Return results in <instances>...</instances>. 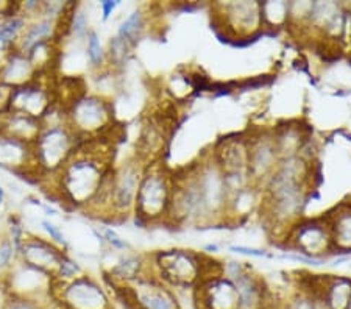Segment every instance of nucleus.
I'll list each match as a JSON object with an SVG mask.
<instances>
[{"instance_id": "22", "label": "nucleus", "mask_w": 351, "mask_h": 309, "mask_svg": "<svg viewBox=\"0 0 351 309\" xmlns=\"http://www.w3.org/2000/svg\"><path fill=\"white\" fill-rule=\"evenodd\" d=\"M82 275L84 273L80 264L66 251L55 272V283H69V281L82 277Z\"/></svg>"}, {"instance_id": "2", "label": "nucleus", "mask_w": 351, "mask_h": 309, "mask_svg": "<svg viewBox=\"0 0 351 309\" xmlns=\"http://www.w3.org/2000/svg\"><path fill=\"white\" fill-rule=\"evenodd\" d=\"M55 112L56 103L44 116L43 130L33 143L36 169L41 177H55L78 150L80 138L67 125L64 108H60L58 114Z\"/></svg>"}, {"instance_id": "30", "label": "nucleus", "mask_w": 351, "mask_h": 309, "mask_svg": "<svg viewBox=\"0 0 351 309\" xmlns=\"http://www.w3.org/2000/svg\"><path fill=\"white\" fill-rule=\"evenodd\" d=\"M105 239L108 240L110 245H112V249H117V250H127L128 249V244L125 243V240L119 238L116 232H112V230H105Z\"/></svg>"}, {"instance_id": "26", "label": "nucleus", "mask_w": 351, "mask_h": 309, "mask_svg": "<svg viewBox=\"0 0 351 309\" xmlns=\"http://www.w3.org/2000/svg\"><path fill=\"white\" fill-rule=\"evenodd\" d=\"M84 42H86V55H88L89 63L94 67L104 66L105 60H106V52H105L104 46H101V41H100L97 33L90 32L88 39Z\"/></svg>"}, {"instance_id": "27", "label": "nucleus", "mask_w": 351, "mask_h": 309, "mask_svg": "<svg viewBox=\"0 0 351 309\" xmlns=\"http://www.w3.org/2000/svg\"><path fill=\"white\" fill-rule=\"evenodd\" d=\"M128 44L125 41H122L121 38H114L110 42V50H108V56L111 60V63L114 64H123L125 63L127 56H128Z\"/></svg>"}, {"instance_id": "5", "label": "nucleus", "mask_w": 351, "mask_h": 309, "mask_svg": "<svg viewBox=\"0 0 351 309\" xmlns=\"http://www.w3.org/2000/svg\"><path fill=\"white\" fill-rule=\"evenodd\" d=\"M52 300L60 309H112L106 291L97 280L82 275L69 283H55Z\"/></svg>"}, {"instance_id": "4", "label": "nucleus", "mask_w": 351, "mask_h": 309, "mask_svg": "<svg viewBox=\"0 0 351 309\" xmlns=\"http://www.w3.org/2000/svg\"><path fill=\"white\" fill-rule=\"evenodd\" d=\"M172 199V184L160 169H149L141 177L136 195V216L144 221H156L169 214Z\"/></svg>"}, {"instance_id": "32", "label": "nucleus", "mask_w": 351, "mask_h": 309, "mask_svg": "<svg viewBox=\"0 0 351 309\" xmlns=\"http://www.w3.org/2000/svg\"><path fill=\"white\" fill-rule=\"evenodd\" d=\"M117 5H119V2H110V0L100 3V10H101V14H104V19L110 18V16L112 14V11L116 10Z\"/></svg>"}, {"instance_id": "33", "label": "nucleus", "mask_w": 351, "mask_h": 309, "mask_svg": "<svg viewBox=\"0 0 351 309\" xmlns=\"http://www.w3.org/2000/svg\"><path fill=\"white\" fill-rule=\"evenodd\" d=\"M5 205V189L2 184H0V208Z\"/></svg>"}, {"instance_id": "14", "label": "nucleus", "mask_w": 351, "mask_h": 309, "mask_svg": "<svg viewBox=\"0 0 351 309\" xmlns=\"http://www.w3.org/2000/svg\"><path fill=\"white\" fill-rule=\"evenodd\" d=\"M198 309H239V295L233 280L211 278L198 288Z\"/></svg>"}, {"instance_id": "1", "label": "nucleus", "mask_w": 351, "mask_h": 309, "mask_svg": "<svg viewBox=\"0 0 351 309\" xmlns=\"http://www.w3.org/2000/svg\"><path fill=\"white\" fill-rule=\"evenodd\" d=\"M111 171L104 155L78 149L55 175L56 190L64 203L73 208H89L99 195Z\"/></svg>"}, {"instance_id": "18", "label": "nucleus", "mask_w": 351, "mask_h": 309, "mask_svg": "<svg viewBox=\"0 0 351 309\" xmlns=\"http://www.w3.org/2000/svg\"><path fill=\"white\" fill-rule=\"evenodd\" d=\"M276 158L275 143L269 139H263L248 151V167L256 177H263L267 173Z\"/></svg>"}, {"instance_id": "29", "label": "nucleus", "mask_w": 351, "mask_h": 309, "mask_svg": "<svg viewBox=\"0 0 351 309\" xmlns=\"http://www.w3.org/2000/svg\"><path fill=\"white\" fill-rule=\"evenodd\" d=\"M11 92H13V89L5 86V84H0V117L10 112Z\"/></svg>"}, {"instance_id": "10", "label": "nucleus", "mask_w": 351, "mask_h": 309, "mask_svg": "<svg viewBox=\"0 0 351 309\" xmlns=\"http://www.w3.org/2000/svg\"><path fill=\"white\" fill-rule=\"evenodd\" d=\"M64 253L66 250L55 245L52 240L36 234H27L22 244L18 247V256L21 262L47 272L53 277Z\"/></svg>"}, {"instance_id": "6", "label": "nucleus", "mask_w": 351, "mask_h": 309, "mask_svg": "<svg viewBox=\"0 0 351 309\" xmlns=\"http://www.w3.org/2000/svg\"><path fill=\"white\" fill-rule=\"evenodd\" d=\"M128 309H180L173 292L156 277L144 275L130 286L116 288Z\"/></svg>"}, {"instance_id": "21", "label": "nucleus", "mask_w": 351, "mask_h": 309, "mask_svg": "<svg viewBox=\"0 0 351 309\" xmlns=\"http://www.w3.org/2000/svg\"><path fill=\"white\" fill-rule=\"evenodd\" d=\"M144 25H145V19H144L143 11L134 10L133 13L122 22L121 27H119L117 38H121L122 41H125L128 46H133V44L138 42L141 35H143Z\"/></svg>"}, {"instance_id": "8", "label": "nucleus", "mask_w": 351, "mask_h": 309, "mask_svg": "<svg viewBox=\"0 0 351 309\" xmlns=\"http://www.w3.org/2000/svg\"><path fill=\"white\" fill-rule=\"evenodd\" d=\"M156 278L166 286L173 288H188L195 283L200 273V266L194 255L184 250L160 251L155 256Z\"/></svg>"}, {"instance_id": "16", "label": "nucleus", "mask_w": 351, "mask_h": 309, "mask_svg": "<svg viewBox=\"0 0 351 309\" xmlns=\"http://www.w3.org/2000/svg\"><path fill=\"white\" fill-rule=\"evenodd\" d=\"M60 25H61V21L55 22L45 18L30 21L25 28V32L22 33V36L18 42V47L16 49L24 53H28L33 47L39 46V44L56 39L61 32Z\"/></svg>"}, {"instance_id": "19", "label": "nucleus", "mask_w": 351, "mask_h": 309, "mask_svg": "<svg viewBox=\"0 0 351 309\" xmlns=\"http://www.w3.org/2000/svg\"><path fill=\"white\" fill-rule=\"evenodd\" d=\"M145 275V264H143L138 256H125L119 261L114 267H111L110 277L116 283V288L130 286L134 281L143 278Z\"/></svg>"}, {"instance_id": "20", "label": "nucleus", "mask_w": 351, "mask_h": 309, "mask_svg": "<svg viewBox=\"0 0 351 309\" xmlns=\"http://www.w3.org/2000/svg\"><path fill=\"white\" fill-rule=\"evenodd\" d=\"M297 239L304 253H320L325 247L326 234L320 225H306V227L300 228Z\"/></svg>"}, {"instance_id": "28", "label": "nucleus", "mask_w": 351, "mask_h": 309, "mask_svg": "<svg viewBox=\"0 0 351 309\" xmlns=\"http://www.w3.org/2000/svg\"><path fill=\"white\" fill-rule=\"evenodd\" d=\"M41 228L44 230V233L47 234L49 240H52L55 245L61 247L63 250H67V239L64 233L60 230V227H56V225L50 221H41Z\"/></svg>"}, {"instance_id": "25", "label": "nucleus", "mask_w": 351, "mask_h": 309, "mask_svg": "<svg viewBox=\"0 0 351 309\" xmlns=\"http://www.w3.org/2000/svg\"><path fill=\"white\" fill-rule=\"evenodd\" d=\"M0 309H49V301L28 299V297L3 294V300L0 303Z\"/></svg>"}, {"instance_id": "15", "label": "nucleus", "mask_w": 351, "mask_h": 309, "mask_svg": "<svg viewBox=\"0 0 351 309\" xmlns=\"http://www.w3.org/2000/svg\"><path fill=\"white\" fill-rule=\"evenodd\" d=\"M43 130V122L22 112L10 111L0 117V132L33 144Z\"/></svg>"}, {"instance_id": "23", "label": "nucleus", "mask_w": 351, "mask_h": 309, "mask_svg": "<svg viewBox=\"0 0 351 309\" xmlns=\"http://www.w3.org/2000/svg\"><path fill=\"white\" fill-rule=\"evenodd\" d=\"M67 30H69L73 38H77V41H86L89 33L93 32L89 28V18L88 14L84 13L82 8H78V5L72 10L69 16V25H67Z\"/></svg>"}, {"instance_id": "12", "label": "nucleus", "mask_w": 351, "mask_h": 309, "mask_svg": "<svg viewBox=\"0 0 351 309\" xmlns=\"http://www.w3.org/2000/svg\"><path fill=\"white\" fill-rule=\"evenodd\" d=\"M0 169L14 173H38L33 144L0 132Z\"/></svg>"}, {"instance_id": "3", "label": "nucleus", "mask_w": 351, "mask_h": 309, "mask_svg": "<svg viewBox=\"0 0 351 309\" xmlns=\"http://www.w3.org/2000/svg\"><path fill=\"white\" fill-rule=\"evenodd\" d=\"M66 122L78 138L93 136L108 127L111 106L105 99L94 94L82 92L64 106Z\"/></svg>"}, {"instance_id": "24", "label": "nucleus", "mask_w": 351, "mask_h": 309, "mask_svg": "<svg viewBox=\"0 0 351 309\" xmlns=\"http://www.w3.org/2000/svg\"><path fill=\"white\" fill-rule=\"evenodd\" d=\"M18 261V247L8 238V234L2 236L0 238V277L10 272Z\"/></svg>"}, {"instance_id": "31", "label": "nucleus", "mask_w": 351, "mask_h": 309, "mask_svg": "<svg viewBox=\"0 0 351 309\" xmlns=\"http://www.w3.org/2000/svg\"><path fill=\"white\" fill-rule=\"evenodd\" d=\"M16 13H21V3L14 2H0V21L8 16H13Z\"/></svg>"}, {"instance_id": "17", "label": "nucleus", "mask_w": 351, "mask_h": 309, "mask_svg": "<svg viewBox=\"0 0 351 309\" xmlns=\"http://www.w3.org/2000/svg\"><path fill=\"white\" fill-rule=\"evenodd\" d=\"M28 21L24 14L16 13L0 21V53H8L18 47V42L25 32Z\"/></svg>"}, {"instance_id": "7", "label": "nucleus", "mask_w": 351, "mask_h": 309, "mask_svg": "<svg viewBox=\"0 0 351 309\" xmlns=\"http://www.w3.org/2000/svg\"><path fill=\"white\" fill-rule=\"evenodd\" d=\"M0 284L3 294L49 301L52 299L55 277L18 261L10 272L0 277Z\"/></svg>"}, {"instance_id": "13", "label": "nucleus", "mask_w": 351, "mask_h": 309, "mask_svg": "<svg viewBox=\"0 0 351 309\" xmlns=\"http://www.w3.org/2000/svg\"><path fill=\"white\" fill-rule=\"evenodd\" d=\"M41 72L33 64L30 56L14 49L3 55L0 63V84H5L11 89L25 86L28 83L38 80Z\"/></svg>"}, {"instance_id": "11", "label": "nucleus", "mask_w": 351, "mask_h": 309, "mask_svg": "<svg viewBox=\"0 0 351 309\" xmlns=\"http://www.w3.org/2000/svg\"><path fill=\"white\" fill-rule=\"evenodd\" d=\"M141 177H143V171L136 162H127L112 173L111 211L127 214L133 210Z\"/></svg>"}, {"instance_id": "9", "label": "nucleus", "mask_w": 351, "mask_h": 309, "mask_svg": "<svg viewBox=\"0 0 351 309\" xmlns=\"http://www.w3.org/2000/svg\"><path fill=\"white\" fill-rule=\"evenodd\" d=\"M55 106L53 92L41 78L25 86L16 88L11 92L10 111L22 112L35 119L43 121L44 116Z\"/></svg>"}]
</instances>
